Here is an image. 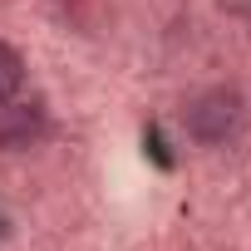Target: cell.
<instances>
[{"label": "cell", "instance_id": "3957f363", "mask_svg": "<svg viewBox=\"0 0 251 251\" xmlns=\"http://www.w3.org/2000/svg\"><path fill=\"white\" fill-rule=\"evenodd\" d=\"M20 84H25V59L0 40V103H10L20 94Z\"/></svg>", "mask_w": 251, "mask_h": 251}, {"label": "cell", "instance_id": "6da1fadb", "mask_svg": "<svg viewBox=\"0 0 251 251\" xmlns=\"http://www.w3.org/2000/svg\"><path fill=\"white\" fill-rule=\"evenodd\" d=\"M182 128H187L192 143L222 148V143H231V138L246 128V99H241L231 84H212V89H202V94L187 99Z\"/></svg>", "mask_w": 251, "mask_h": 251}, {"label": "cell", "instance_id": "7a4b0ae2", "mask_svg": "<svg viewBox=\"0 0 251 251\" xmlns=\"http://www.w3.org/2000/svg\"><path fill=\"white\" fill-rule=\"evenodd\" d=\"M40 133H45V113L35 103H0V148L5 153L40 143Z\"/></svg>", "mask_w": 251, "mask_h": 251}]
</instances>
